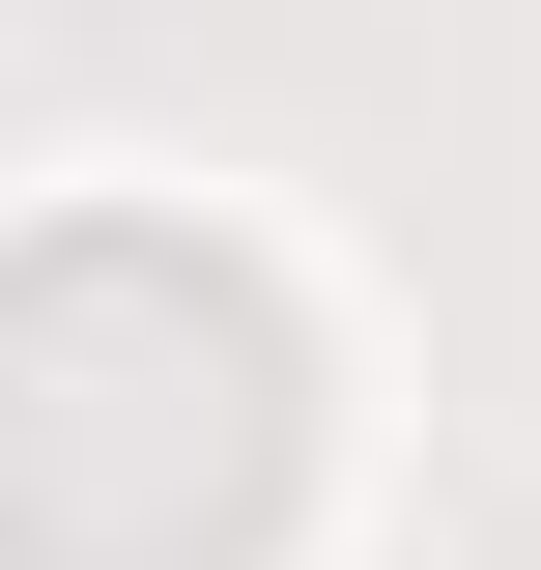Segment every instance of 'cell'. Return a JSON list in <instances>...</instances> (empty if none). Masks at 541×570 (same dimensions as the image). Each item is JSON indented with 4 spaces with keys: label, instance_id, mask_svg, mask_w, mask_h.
<instances>
[{
    "label": "cell",
    "instance_id": "1",
    "mask_svg": "<svg viewBox=\"0 0 541 570\" xmlns=\"http://www.w3.org/2000/svg\"><path fill=\"white\" fill-rule=\"evenodd\" d=\"M314 456L257 257L200 228H29L0 257V570H228Z\"/></svg>",
    "mask_w": 541,
    "mask_h": 570
}]
</instances>
